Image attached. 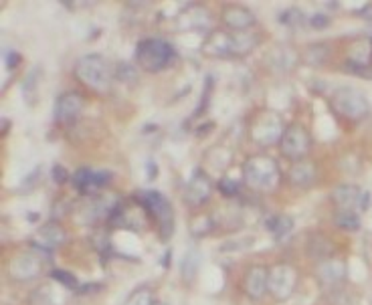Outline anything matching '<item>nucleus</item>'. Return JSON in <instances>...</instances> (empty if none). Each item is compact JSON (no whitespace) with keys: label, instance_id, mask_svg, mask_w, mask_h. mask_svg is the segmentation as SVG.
I'll return each instance as SVG.
<instances>
[{"label":"nucleus","instance_id":"obj_15","mask_svg":"<svg viewBox=\"0 0 372 305\" xmlns=\"http://www.w3.org/2000/svg\"><path fill=\"white\" fill-rule=\"evenodd\" d=\"M364 190H360L356 184H340L332 190V202L340 211H360Z\"/></svg>","mask_w":372,"mask_h":305},{"label":"nucleus","instance_id":"obj_17","mask_svg":"<svg viewBox=\"0 0 372 305\" xmlns=\"http://www.w3.org/2000/svg\"><path fill=\"white\" fill-rule=\"evenodd\" d=\"M289 182L298 188H310L316 182V166L312 162H296L292 170H289Z\"/></svg>","mask_w":372,"mask_h":305},{"label":"nucleus","instance_id":"obj_6","mask_svg":"<svg viewBox=\"0 0 372 305\" xmlns=\"http://www.w3.org/2000/svg\"><path fill=\"white\" fill-rule=\"evenodd\" d=\"M330 106L338 116H342L346 120H354V122L366 118L371 111V104H368L366 95L354 87H338L332 95Z\"/></svg>","mask_w":372,"mask_h":305},{"label":"nucleus","instance_id":"obj_30","mask_svg":"<svg viewBox=\"0 0 372 305\" xmlns=\"http://www.w3.org/2000/svg\"><path fill=\"white\" fill-rule=\"evenodd\" d=\"M219 190L223 192L227 199L235 197L239 192V182L237 180H231V178H221L219 180Z\"/></svg>","mask_w":372,"mask_h":305},{"label":"nucleus","instance_id":"obj_14","mask_svg":"<svg viewBox=\"0 0 372 305\" xmlns=\"http://www.w3.org/2000/svg\"><path fill=\"white\" fill-rule=\"evenodd\" d=\"M268 281H269V269L261 267V265H253L247 273H245V279H243V287H245V293L247 297L251 299H261L268 291Z\"/></svg>","mask_w":372,"mask_h":305},{"label":"nucleus","instance_id":"obj_31","mask_svg":"<svg viewBox=\"0 0 372 305\" xmlns=\"http://www.w3.org/2000/svg\"><path fill=\"white\" fill-rule=\"evenodd\" d=\"M109 180H112V172H105V170L95 172V174H93V184H91V192H95V190H100V188L107 186Z\"/></svg>","mask_w":372,"mask_h":305},{"label":"nucleus","instance_id":"obj_13","mask_svg":"<svg viewBox=\"0 0 372 305\" xmlns=\"http://www.w3.org/2000/svg\"><path fill=\"white\" fill-rule=\"evenodd\" d=\"M8 273L18 281H27L41 273V259L35 257L32 253H20L8 265Z\"/></svg>","mask_w":372,"mask_h":305},{"label":"nucleus","instance_id":"obj_35","mask_svg":"<svg viewBox=\"0 0 372 305\" xmlns=\"http://www.w3.org/2000/svg\"><path fill=\"white\" fill-rule=\"evenodd\" d=\"M368 206H371V192H364L362 202H360V211H368Z\"/></svg>","mask_w":372,"mask_h":305},{"label":"nucleus","instance_id":"obj_37","mask_svg":"<svg viewBox=\"0 0 372 305\" xmlns=\"http://www.w3.org/2000/svg\"><path fill=\"white\" fill-rule=\"evenodd\" d=\"M8 132V118H2V136H6Z\"/></svg>","mask_w":372,"mask_h":305},{"label":"nucleus","instance_id":"obj_33","mask_svg":"<svg viewBox=\"0 0 372 305\" xmlns=\"http://www.w3.org/2000/svg\"><path fill=\"white\" fill-rule=\"evenodd\" d=\"M308 25H310L312 29H316V31H322V29L330 27V18H328L326 15H322V13H316V15L310 16Z\"/></svg>","mask_w":372,"mask_h":305},{"label":"nucleus","instance_id":"obj_3","mask_svg":"<svg viewBox=\"0 0 372 305\" xmlns=\"http://www.w3.org/2000/svg\"><path fill=\"white\" fill-rule=\"evenodd\" d=\"M75 77L95 93L109 92L112 87V67L105 57L97 53H90L79 57L75 63Z\"/></svg>","mask_w":372,"mask_h":305},{"label":"nucleus","instance_id":"obj_2","mask_svg":"<svg viewBox=\"0 0 372 305\" xmlns=\"http://www.w3.org/2000/svg\"><path fill=\"white\" fill-rule=\"evenodd\" d=\"M243 180L257 192H271L280 184V166L271 156L255 154L243 164Z\"/></svg>","mask_w":372,"mask_h":305},{"label":"nucleus","instance_id":"obj_34","mask_svg":"<svg viewBox=\"0 0 372 305\" xmlns=\"http://www.w3.org/2000/svg\"><path fill=\"white\" fill-rule=\"evenodd\" d=\"M18 63H20V55L16 51H6V65H8V69H15Z\"/></svg>","mask_w":372,"mask_h":305},{"label":"nucleus","instance_id":"obj_22","mask_svg":"<svg viewBox=\"0 0 372 305\" xmlns=\"http://www.w3.org/2000/svg\"><path fill=\"white\" fill-rule=\"evenodd\" d=\"M93 174H95V170L88 168V166H83V168L75 170V174L71 176V184H73L75 190H79L81 194H91Z\"/></svg>","mask_w":372,"mask_h":305},{"label":"nucleus","instance_id":"obj_19","mask_svg":"<svg viewBox=\"0 0 372 305\" xmlns=\"http://www.w3.org/2000/svg\"><path fill=\"white\" fill-rule=\"evenodd\" d=\"M109 213H112V211L105 208V204L102 200L90 199L85 204H81V208H79V223L91 225V223H97L104 214H109Z\"/></svg>","mask_w":372,"mask_h":305},{"label":"nucleus","instance_id":"obj_26","mask_svg":"<svg viewBox=\"0 0 372 305\" xmlns=\"http://www.w3.org/2000/svg\"><path fill=\"white\" fill-rule=\"evenodd\" d=\"M280 23H282L283 27H289V29H298V27H304L308 20H306V15H304L299 8L292 6V8L283 11L282 15H280Z\"/></svg>","mask_w":372,"mask_h":305},{"label":"nucleus","instance_id":"obj_27","mask_svg":"<svg viewBox=\"0 0 372 305\" xmlns=\"http://www.w3.org/2000/svg\"><path fill=\"white\" fill-rule=\"evenodd\" d=\"M212 230V218L210 216H196L191 225V232L194 237H205Z\"/></svg>","mask_w":372,"mask_h":305},{"label":"nucleus","instance_id":"obj_38","mask_svg":"<svg viewBox=\"0 0 372 305\" xmlns=\"http://www.w3.org/2000/svg\"><path fill=\"white\" fill-rule=\"evenodd\" d=\"M154 305H166V304H158V301H156V304H154Z\"/></svg>","mask_w":372,"mask_h":305},{"label":"nucleus","instance_id":"obj_18","mask_svg":"<svg viewBox=\"0 0 372 305\" xmlns=\"http://www.w3.org/2000/svg\"><path fill=\"white\" fill-rule=\"evenodd\" d=\"M265 229L273 235L275 241H282L294 230V218L289 214H271L265 218Z\"/></svg>","mask_w":372,"mask_h":305},{"label":"nucleus","instance_id":"obj_9","mask_svg":"<svg viewBox=\"0 0 372 305\" xmlns=\"http://www.w3.org/2000/svg\"><path fill=\"white\" fill-rule=\"evenodd\" d=\"M296 281H298V273L292 265L287 263H277L269 269V281L268 291L275 297V299H287L294 290H296Z\"/></svg>","mask_w":372,"mask_h":305},{"label":"nucleus","instance_id":"obj_28","mask_svg":"<svg viewBox=\"0 0 372 305\" xmlns=\"http://www.w3.org/2000/svg\"><path fill=\"white\" fill-rule=\"evenodd\" d=\"M124 305H154V299H152V291L148 287H140V290H136L130 297H128V301Z\"/></svg>","mask_w":372,"mask_h":305},{"label":"nucleus","instance_id":"obj_11","mask_svg":"<svg viewBox=\"0 0 372 305\" xmlns=\"http://www.w3.org/2000/svg\"><path fill=\"white\" fill-rule=\"evenodd\" d=\"M210 192H212V182L209 174L203 168H194L184 186V202L191 206H203L210 199Z\"/></svg>","mask_w":372,"mask_h":305},{"label":"nucleus","instance_id":"obj_29","mask_svg":"<svg viewBox=\"0 0 372 305\" xmlns=\"http://www.w3.org/2000/svg\"><path fill=\"white\" fill-rule=\"evenodd\" d=\"M51 279L57 281V283H61V285H65L67 290H75V287L79 285V283H77V277L69 273V271H63V269L51 271Z\"/></svg>","mask_w":372,"mask_h":305},{"label":"nucleus","instance_id":"obj_23","mask_svg":"<svg viewBox=\"0 0 372 305\" xmlns=\"http://www.w3.org/2000/svg\"><path fill=\"white\" fill-rule=\"evenodd\" d=\"M334 225L338 229L354 232V230L360 229V216H358L356 211H338V214L334 216Z\"/></svg>","mask_w":372,"mask_h":305},{"label":"nucleus","instance_id":"obj_25","mask_svg":"<svg viewBox=\"0 0 372 305\" xmlns=\"http://www.w3.org/2000/svg\"><path fill=\"white\" fill-rule=\"evenodd\" d=\"M30 305H57V299H55V291L51 285H41L37 290L30 293L29 297Z\"/></svg>","mask_w":372,"mask_h":305},{"label":"nucleus","instance_id":"obj_4","mask_svg":"<svg viewBox=\"0 0 372 305\" xmlns=\"http://www.w3.org/2000/svg\"><path fill=\"white\" fill-rule=\"evenodd\" d=\"M172 59H174V49L164 39L150 37L136 45V63L140 69L148 73L164 71L172 63Z\"/></svg>","mask_w":372,"mask_h":305},{"label":"nucleus","instance_id":"obj_36","mask_svg":"<svg viewBox=\"0 0 372 305\" xmlns=\"http://www.w3.org/2000/svg\"><path fill=\"white\" fill-rule=\"evenodd\" d=\"M146 168H148V178L150 180H154V178L158 176V166H156L154 162H148V166H146Z\"/></svg>","mask_w":372,"mask_h":305},{"label":"nucleus","instance_id":"obj_12","mask_svg":"<svg viewBox=\"0 0 372 305\" xmlns=\"http://www.w3.org/2000/svg\"><path fill=\"white\" fill-rule=\"evenodd\" d=\"M65 229L61 227L59 223H55V220H49L45 223L41 229L37 230V235H35V239H32V244L39 249V251H47V253H51V251H55L57 247L65 243Z\"/></svg>","mask_w":372,"mask_h":305},{"label":"nucleus","instance_id":"obj_16","mask_svg":"<svg viewBox=\"0 0 372 305\" xmlns=\"http://www.w3.org/2000/svg\"><path fill=\"white\" fill-rule=\"evenodd\" d=\"M223 23L231 31L243 32L247 31V29H251L257 20H255V15L249 8L233 4V6H227L223 11Z\"/></svg>","mask_w":372,"mask_h":305},{"label":"nucleus","instance_id":"obj_5","mask_svg":"<svg viewBox=\"0 0 372 305\" xmlns=\"http://www.w3.org/2000/svg\"><path fill=\"white\" fill-rule=\"evenodd\" d=\"M138 200L142 202V206L148 211L156 223H158V230H160V239L168 241L172 235H174V211H172V204L170 200L164 197L162 192H156V190H146L142 192Z\"/></svg>","mask_w":372,"mask_h":305},{"label":"nucleus","instance_id":"obj_7","mask_svg":"<svg viewBox=\"0 0 372 305\" xmlns=\"http://www.w3.org/2000/svg\"><path fill=\"white\" fill-rule=\"evenodd\" d=\"M282 154L289 160L301 162L312 148V136L310 132L301 125V123H289L283 132L282 142Z\"/></svg>","mask_w":372,"mask_h":305},{"label":"nucleus","instance_id":"obj_1","mask_svg":"<svg viewBox=\"0 0 372 305\" xmlns=\"http://www.w3.org/2000/svg\"><path fill=\"white\" fill-rule=\"evenodd\" d=\"M259 45V39L255 35L249 32H224V31H215L210 32V37L203 43V53L209 57H241L247 55L249 51H253L255 46Z\"/></svg>","mask_w":372,"mask_h":305},{"label":"nucleus","instance_id":"obj_32","mask_svg":"<svg viewBox=\"0 0 372 305\" xmlns=\"http://www.w3.org/2000/svg\"><path fill=\"white\" fill-rule=\"evenodd\" d=\"M51 178H53V182L55 184H65L69 182V172H67V168L65 166H61V164H57V166H53L51 168Z\"/></svg>","mask_w":372,"mask_h":305},{"label":"nucleus","instance_id":"obj_21","mask_svg":"<svg viewBox=\"0 0 372 305\" xmlns=\"http://www.w3.org/2000/svg\"><path fill=\"white\" fill-rule=\"evenodd\" d=\"M328 55H330V46L326 43H313V45L306 46L304 61L308 63V65H312V67H320V65L326 63Z\"/></svg>","mask_w":372,"mask_h":305},{"label":"nucleus","instance_id":"obj_8","mask_svg":"<svg viewBox=\"0 0 372 305\" xmlns=\"http://www.w3.org/2000/svg\"><path fill=\"white\" fill-rule=\"evenodd\" d=\"M283 132L285 127H283L282 118L273 111H263L251 123L249 136L259 146H271L275 142H282Z\"/></svg>","mask_w":372,"mask_h":305},{"label":"nucleus","instance_id":"obj_24","mask_svg":"<svg viewBox=\"0 0 372 305\" xmlns=\"http://www.w3.org/2000/svg\"><path fill=\"white\" fill-rule=\"evenodd\" d=\"M320 275L326 283H336L344 279V265L340 261H326L320 265Z\"/></svg>","mask_w":372,"mask_h":305},{"label":"nucleus","instance_id":"obj_20","mask_svg":"<svg viewBox=\"0 0 372 305\" xmlns=\"http://www.w3.org/2000/svg\"><path fill=\"white\" fill-rule=\"evenodd\" d=\"M334 253V244L324 235H312L308 241V255L313 261H324Z\"/></svg>","mask_w":372,"mask_h":305},{"label":"nucleus","instance_id":"obj_10","mask_svg":"<svg viewBox=\"0 0 372 305\" xmlns=\"http://www.w3.org/2000/svg\"><path fill=\"white\" fill-rule=\"evenodd\" d=\"M85 107V99L83 95L77 92H65L61 93L55 99V107H53V118L59 125H73Z\"/></svg>","mask_w":372,"mask_h":305}]
</instances>
